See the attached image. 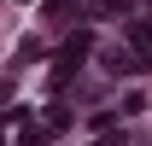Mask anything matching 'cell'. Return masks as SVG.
<instances>
[{
    "instance_id": "cell-1",
    "label": "cell",
    "mask_w": 152,
    "mask_h": 146,
    "mask_svg": "<svg viewBox=\"0 0 152 146\" xmlns=\"http://www.w3.org/2000/svg\"><path fill=\"white\" fill-rule=\"evenodd\" d=\"M94 12H129V0H94Z\"/></svg>"
}]
</instances>
